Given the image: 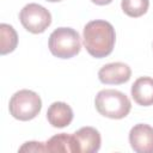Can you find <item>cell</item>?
Masks as SVG:
<instances>
[{
  "label": "cell",
  "instance_id": "6da1fadb",
  "mask_svg": "<svg viewBox=\"0 0 153 153\" xmlns=\"http://www.w3.org/2000/svg\"><path fill=\"white\" fill-rule=\"evenodd\" d=\"M84 45L87 53L96 57L102 59L110 55L115 47L116 33L114 26L106 20H91L84 27Z\"/></svg>",
  "mask_w": 153,
  "mask_h": 153
},
{
  "label": "cell",
  "instance_id": "7a4b0ae2",
  "mask_svg": "<svg viewBox=\"0 0 153 153\" xmlns=\"http://www.w3.org/2000/svg\"><path fill=\"white\" fill-rule=\"evenodd\" d=\"M94 105L102 116L112 120L124 118L131 109L130 99L123 92L112 88L99 91L94 98Z\"/></svg>",
  "mask_w": 153,
  "mask_h": 153
},
{
  "label": "cell",
  "instance_id": "3957f363",
  "mask_svg": "<svg viewBox=\"0 0 153 153\" xmlns=\"http://www.w3.org/2000/svg\"><path fill=\"white\" fill-rule=\"evenodd\" d=\"M49 50L59 59H71L81 49L80 36L72 27H57L49 36Z\"/></svg>",
  "mask_w": 153,
  "mask_h": 153
},
{
  "label": "cell",
  "instance_id": "277c9868",
  "mask_svg": "<svg viewBox=\"0 0 153 153\" xmlns=\"http://www.w3.org/2000/svg\"><path fill=\"white\" fill-rule=\"evenodd\" d=\"M8 109L16 120L30 121L41 112L42 99L31 90H19L11 97Z\"/></svg>",
  "mask_w": 153,
  "mask_h": 153
},
{
  "label": "cell",
  "instance_id": "5b68a950",
  "mask_svg": "<svg viewBox=\"0 0 153 153\" xmlns=\"http://www.w3.org/2000/svg\"><path fill=\"white\" fill-rule=\"evenodd\" d=\"M19 20L25 30L31 33H42L51 24L50 12L35 2L25 5L19 12Z\"/></svg>",
  "mask_w": 153,
  "mask_h": 153
},
{
  "label": "cell",
  "instance_id": "8992f818",
  "mask_svg": "<svg viewBox=\"0 0 153 153\" xmlns=\"http://www.w3.org/2000/svg\"><path fill=\"white\" fill-rule=\"evenodd\" d=\"M129 142L136 153H153V127L137 123L129 131Z\"/></svg>",
  "mask_w": 153,
  "mask_h": 153
},
{
  "label": "cell",
  "instance_id": "52a82bcc",
  "mask_svg": "<svg viewBox=\"0 0 153 153\" xmlns=\"http://www.w3.org/2000/svg\"><path fill=\"white\" fill-rule=\"evenodd\" d=\"M131 76V69L127 63L111 62L104 65L99 72L98 78L100 82L106 85H120L127 82Z\"/></svg>",
  "mask_w": 153,
  "mask_h": 153
},
{
  "label": "cell",
  "instance_id": "ba28073f",
  "mask_svg": "<svg viewBox=\"0 0 153 153\" xmlns=\"http://www.w3.org/2000/svg\"><path fill=\"white\" fill-rule=\"evenodd\" d=\"M73 136L76 153H94L100 148V134L93 127H82L76 130Z\"/></svg>",
  "mask_w": 153,
  "mask_h": 153
},
{
  "label": "cell",
  "instance_id": "9c48e42d",
  "mask_svg": "<svg viewBox=\"0 0 153 153\" xmlns=\"http://www.w3.org/2000/svg\"><path fill=\"white\" fill-rule=\"evenodd\" d=\"M135 103L141 106L153 105V78L141 76L134 81L130 88Z\"/></svg>",
  "mask_w": 153,
  "mask_h": 153
},
{
  "label": "cell",
  "instance_id": "30bf717a",
  "mask_svg": "<svg viewBox=\"0 0 153 153\" xmlns=\"http://www.w3.org/2000/svg\"><path fill=\"white\" fill-rule=\"evenodd\" d=\"M48 122L55 128H65L73 120L72 108L63 102H54L47 110Z\"/></svg>",
  "mask_w": 153,
  "mask_h": 153
},
{
  "label": "cell",
  "instance_id": "8fae6325",
  "mask_svg": "<svg viewBox=\"0 0 153 153\" xmlns=\"http://www.w3.org/2000/svg\"><path fill=\"white\" fill-rule=\"evenodd\" d=\"M45 148H47V152H50V153H59V152L72 153V152H76L73 134L69 135V134H66V133H61V134L51 136L45 142Z\"/></svg>",
  "mask_w": 153,
  "mask_h": 153
},
{
  "label": "cell",
  "instance_id": "7c38bea8",
  "mask_svg": "<svg viewBox=\"0 0 153 153\" xmlns=\"http://www.w3.org/2000/svg\"><path fill=\"white\" fill-rule=\"evenodd\" d=\"M0 54L6 55L12 53L18 44V35L10 24H0Z\"/></svg>",
  "mask_w": 153,
  "mask_h": 153
},
{
  "label": "cell",
  "instance_id": "4fadbf2b",
  "mask_svg": "<svg viewBox=\"0 0 153 153\" xmlns=\"http://www.w3.org/2000/svg\"><path fill=\"white\" fill-rule=\"evenodd\" d=\"M149 6V0H122L121 7L122 11L133 18L143 16Z\"/></svg>",
  "mask_w": 153,
  "mask_h": 153
},
{
  "label": "cell",
  "instance_id": "5bb4252c",
  "mask_svg": "<svg viewBox=\"0 0 153 153\" xmlns=\"http://www.w3.org/2000/svg\"><path fill=\"white\" fill-rule=\"evenodd\" d=\"M19 152H47L45 148V143L43 142H37V141H27L25 142L22 147H19L18 149Z\"/></svg>",
  "mask_w": 153,
  "mask_h": 153
},
{
  "label": "cell",
  "instance_id": "9a60e30c",
  "mask_svg": "<svg viewBox=\"0 0 153 153\" xmlns=\"http://www.w3.org/2000/svg\"><path fill=\"white\" fill-rule=\"evenodd\" d=\"M91 1L98 6H104V5H109L112 2V0H91Z\"/></svg>",
  "mask_w": 153,
  "mask_h": 153
},
{
  "label": "cell",
  "instance_id": "2e32d148",
  "mask_svg": "<svg viewBox=\"0 0 153 153\" xmlns=\"http://www.w3.org/2000/svg\"><path fill=\"white\" fill-rule=\"evenodd\" d=\"M45 1H49V2H59L61 0H45Z\"/></svg>",
  "mask_w": 153,
  "mask_h": 153
}]
</instances>
